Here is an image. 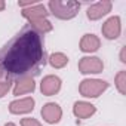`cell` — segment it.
<instances>
[{"label": "cell", "instance_id": "7402d4cb", "mask_svg": "<svg viewBox=\"0 0 126 126\" xmlns=\"http://www.w3.org/2000/svg\"><path fill=\"white\" fill-rule=\"evenodd\" d=\"M5 126H16V125H15V123H6Z\"/></svg>", "mask_w": 126, "mask_h": 126}, {"label": "cell", "instance_id": "e0dca14e", "mask_svg": "<svg viewBox=\"0 0 126 126\" xmlns=\"http://www.w3.org/2000/svg\"><path fill=\"white\" fill-rule=\"evenodd\" d=\"M11 86H12V82H9V80H0V98H3L9 92Z\"/></svg>", "mask_w": 126, "mask_h": 126}, {"label": "cell", "instance_id": "8fae6325", "mask_svg": "<svg viewBox=\"0 0 126 126\" xmlns=\"http://www.w3.org/2000/svg\"><path fill=\"white\" fill-rule=\"evenodd\" d=\"M36 89V83L33 76H25L16 80L15 86H14V95L19 96V95H25V94H31Z\"/></svg>", "mask_w": 126, "mask_h": 126}, {"label": "cell", "instance_id": "44dd1931", "mask_svg": "<svg viewBox=\"0 0 126 126\" xmlns=\"http://www.w3.org/2000/svg\"><path fill=\"white\" fill-rule=\"evenodd\" d=\"M5 77V73H3V68H2V64H0V79Z\"/></svg>", "mask_w": 126, "mask_h": 126}, {"label": "cell", "instance_id": "3957f363", "mask_svg": "<svg viewBox=\"0 0 126 126\" xmlns=\"http://www.w3.org/2000/svg\"><path fill=\"white\" fill-rule=\"evenodd\" d=\"M108 89V83L99 79H85L79 85V92L85 98H98Z\"/></svg>", "mask_w": 126, "mask_h": 126}, {"label": "cell", "instance_id": "30bf717a", "mask_svg": "<svg viewBox=\"0 0 126 126\" xmlns=\"http://www.w3.org/2000/svg\"><path fill=\"white\" fill-rule=\"evenodd\" d=\"M47 15H49V12L46 11V6L42 5V3H37V2H36L34 5H31V6L22 9V16L27 18L28 22H30V21H37V19H43V18H46Z\"/></svg>", "mask_w": 126, "mask_h": 126}, {"label": "cell", "instance_id": "ac0fdd59", "mask_svg": "<svg viewBox=\"0 0 126 126\" xmlns=\"http://www.w3.org/2000/svg\"><path fill=\"white\" fill-rule=\"evenodd\" d=\"M21 126H42V125L39 120L33 117H25V119H21Z\"/></svg>", "mask_w": 126, "mask_h": 126}, {"label": "cell", "instance_id": "ba28073f", "mask_svg": "<svg viewBox=\"0 0 126 126\" xmlns=\"http://www.w3.org/2000/svg\"><path fill=\"white\" fill-rule=\"evenodd\" d=\"M111 8H113V3H111V2H108V0H102V2H98V3L92 5V6L88 9L86 15H88V18H89L91 21H96V19L105 16V15L111 11Z\"/></svg>", "mask_w": 126, "mask_h": 126}, {"label": "cell", "instance_id": "5b68a950", "mask_svg": "<svg viewBox=\"0 0 126 126\" xmlns=\"http://www.w3.org/2000/svg\"><path fill=\"white\" fill-rule=\"evenodd\" d=\"M101 31H102L104 37L108 39V40H114V39H117V37L120 36V33H122L120 18H119V16H111V18H108V19L102 24Z\"/></svg>", "mask_w": 126, "mask_h": 126}, {"label": "cell", "instance_id": "9a60e30c", "mask_svg": "<svg viewBox=\"0 0 126 126\" xmlns=\"http://www.w3.org/2000/svg\"><path fill=\"white\" fill-rule=\"evenodd\" d=\"M49 64L53 67V68H64L67 64H68V56L64 55L62 52H55L49 56Z\"/></svg>", "mask_w": 126, "mask_h": 126}, {"label": "cell", "instance_id": "2e32d148", "mask_svg": "<svg viewBox=\"0 0 126 126\" xmlns=\"http://www.w3.org/2000/svg\"><path fill=\"white\" fill-rule=\"evenodd\" d=\"M116 86L122 95L126 94V71H120L116 76Z\"/></svg>", "mask_w": 126, "mask_h": 126}, {"label": "cell", "instance_id": "5bb4252c", "mask_svg": "<svg viewBox=\"0 0 126 126\" xmlns=\"http://www.w3.org/2000/svg\"><path fill=\"white\" fill-rule=\"evenodd\" d=\"M28 27L31 28V30H34L36 33H39L40 36L42 34H46V33H49V31H52V24L46 19V18H43V19H37V21H30L28 22Z\"/></svg>", "mask_w": 126, "mask_h": 126}, {"label": "cell", "instance_id": "6da1fadb", "mask_svg": "<svg viewBox=\"0 0 126 126\" xmlns=\"http://www.w3.org/2000/svg\"><path fill=\"white\" fill-rule=\"evenodd\" d=\"M0 64L9 82L37 74L46 64L42 36L30 27L24 28L0 50Z\"/></svg>", "mask_w": 126, "mask_h": 126}, {"label": "cell", "instance_id": "ffe728a7", "mask_svg": "<svg viewBox=\"0 0 126 126\" xmlns=\"http://www.w3.org/2000/svg\"><path fill=\"white\" fill-rule=\"evenodd\" d=\"M5 8H6V3L3 2V0H0V12H2V11H3Z\"/></svg>", "mask_w": 126, "mask_h": 126}, {"label": "cell", "instance_id": "7a4b0ae2", "mask_svg": "<svg viewBox=\"0 0 126 126\" xmlns=\"http://www.w3.org/2000/svg\"><path fill=\"white\" fill-rule=\"evenodd\" d=\"M47 6L50 14L59 19H71L77 15L80 9V3L73 2V0H68V2H65V0H50Z\"/></svg>", "mask_w": 126, "mask_h": 126}, {"label": "cell", "instance_id": "9c48e42d", "mask_svg": "<svg viewBox=\"0 0 126 126\" xmlns=\"http://www.w3.org/2000/svg\"><path fill=\"white\" fill-rule=\"evenodd\" d=\"M61 89V79L58 76H46L43 77L42 83H40V91L43 95L46 96H52L55 94H58Z\"/></svg>", "mask_w": 126, "mask_h": 126}, {"label": "cell", "instance_id": "8992f818", "mask_svg": "<svg viewBox=\"0 0 126 126\" xmlns=\"http://www.w3.org/2000/svg\"><path fill=\"white\" fill-rule=\"evenodd\" d=\"M43 120L49 125H53V123H58L62 117V108L56 104V102H47L43 105L42 111H40Z\"/></svg>", "mask_w": 126, "mask_h": 126}, {"label": "cell", "instance_id": "7c38bea8", "mask_svg": "<svg viewBox=\"0 0 126 126\" xmlns=\"http://www.w3.org/2000/svg\"><path fill=\"white\" fill-rule=\"evenodd\" d=\"M95 111H96L95 105L86 101H77L74 102V107H73V113L79 119H88L92 114H95Z\"/></svg>", "mask_w": 126, "mask_h": 126}, {"label": "cell", "instance_id": "52a82bcc", "mask_svg": "<svg viewBox=\"0 0 126 126\" xmlns=\"http://www.w3.org/2000/svg\"><path fill=\"white\" fill-rule=\"evenodd\" d=\"M34 110V99L31 96L15 99L9 104V111L12 114H27Z\"/></svg>", "mask_w": 126, "mask_h": 126}, {"label": "cell", "instance_id": "4fadbf2b", "mask_svg": "<svg viewBox=\"0 0 126 126\" xmlns=\"http://www.w3.org/2000/svg\"><path fill=\"white\" fill-rule=\"evenodd\" d=\"M99 46H101V42L95 34H85L80 40V50L85 53L96 52L99 49Z\"/></svg>", "mask_w": 126, "mask_h": 126}, {"label": "cell", "instance_id": "277c9868", "mask_svg": "<svg viewBox=\"0 0 126 126\" xmlns=\"http://www.w3.org/2000/svg\"><path fill=\"white\" fill-rule=\"evenodd\" d=\"M104 70V64L98 56H83L79 61V71L82 74H98Z\"/></svg>", "mask_w": 126, "mask_h": 126}, {"label": "cell", "instance_id": "d6986e66", "mask_svg": "<svg viewBox=\"0 0 126 126\" xmlns=\"http://www.w3.org/2000/svg\"><path fill=\"white\" fill-rule=\"evenodd\" d=\"M120 61H122V62H126V59H125V47H123L122 52H120Z\"/></svg>", "mask_w": 126, "mask_h": 126}]
</instances>
